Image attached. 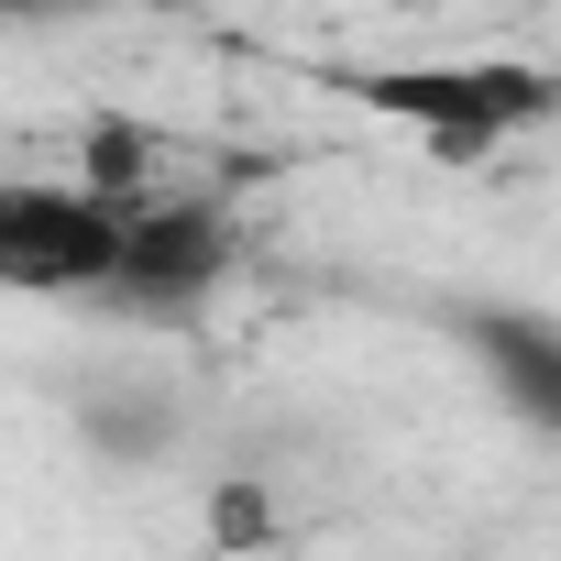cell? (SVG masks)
Masks as SVG:
<instances>
[{"label":"cell","mask_w":561,"mask_h":561,"mask_svg":"<svg viewBox=\"0 0 561 561\" xmlns=\"http://www.w3.org/2000/svg\"><path fill=\"white\" fill-rule=\"evenodd\" d=\"M462 353L495 375V397L539 440H561V320H539V309H462Z\"/></svg>","instance_id":"4"},{"label":"cell","mask_w":561,"mask_h":561,"mask_svg":"<svg viewBox=\"0 0 561 561\" xmlns=\"http://www.w3.org/2000/svg\"><path fill=\"white\" fill-rule=\"evenodd\" d=\"M78 440L111 451V462H165L187 440V419H176V397L154 375H122V386H89L78 397Z\"/></svg>","instance_id":"6"},{"label":"cell","mask_w":561,"mask_h":561,"mask_svg":"<svg viewBox=\"0 0 561 561\" xmlns=\"http://www.w3.org/2000/svg\"><path fill=\"white\" fill-rule=\"evenodd\" d=\"M89 12H122V0H0V23H89Z\"/></svg>","instance_id":"8"},{"label":"cell","mask_w":561,"mask_h":561,"mask_svg":"<svg viewBox=\"0 0 561 561\" xmlns=\"http://www.w3.org/2000/svg\"><path fill=\"white\" fill-rule=\"evenodd\" d=\"M209 539L220 550H275L287 539V495H275L264 473H220L209 484Z\"/></svg>","instance_id":"7"},{"label":"cell","mask_w":561,"mask_h":561,"mask_svg":"<svg viewBox=\"0 0 561 561\" xmlns=\"http://www.w3.org/2000/svg\"><path fill=\"white\" fill-rule=\"evenodd\" d=\"M78 176H89L111 209H144V198H165V187H198V176H187V144L154 133V122H133V111H100V122L78 133Z\"/></svg>","instance_id":"5"},{"label":"cell","mask_w":561,"mask_h":561,"mask_svg":"<svg viewBox=\"0 0 561 561\" xmlns=\"http://www.w3.org/2000/svg\"><path fill=\"white\" fill-rule=\"evenodd\" d=\"M353 111L419 133L440 165H473L495 144H528L539 122H561V78L517 67V56H419V67H320Z\"/></svg>","instance_id":"1"},{"label":"cell","mask_w":561,"mask_h":561,"mask_svg":"<svg viewBox=\"0 0 561 561\" xmlns=\"http://www.w3.org/2000/svg\"><path fill=\"white\" fill-rule=\"evenodd\" d=\"M122 253V209L89 176H0V298L100 309Z\"/></svg>","instance_id":"3"},{"label":"cell","mask_w":561,"mask_h":561,"mask_svg":"<svg viewBox=\"0 0 561 561\" xmlns=\"http://www.w3.org/2000/svg\"><path fill=\"white\" fill-rule=\"evenodd\" d=\"M231 264H242V220L220 187H165L144 209H122V253H111V287L100 309L144 320V331H176L198 320L220 287H231Z\"/></svg>","instance_id":"2"},{"label":"cell","mask_w":561,"mask_h":561,"mask_svg":"<svg viewBox=\"0 0 561 561\" xmlns=\"http://www.w3.org/2000/svg\"><path fill=\"white\" fill-rule=\"evenodd\" d=\"M154 12H187V0H154Z\"/></svg>","instance_id":"9"}]
</instances>
